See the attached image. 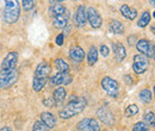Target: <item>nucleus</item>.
Instances as JSON below:
<instances>
[{"instance_id":"f257e3e1","label":"nucleus","mask_w":155,"mask_h":131,"mask_svg":"<svg viewBox=\"0 0 155 131\" xmlns=\"http://www.w3.org/2000/svg\"><path fill=\"white\" fill-rule=\"evenodd\" d=\"M87 105V101L84 97H79V95H73L69 100V103L63 106L62 110H60V117L62 119H69L74 116H78L85 110Z\"/></svg>"},{"instance_id":"f03ea898","label":"nucleus","mask_w":155,"mask_h":131,"mask_svg":"<svg viewBox=\"0 0 155 131\" xmlns=\"http://www.w3.org/2000/svg\"><path fill=\"white\" fill-rule=\"evenodd\" d=\"M50 72H51V68L48 62H41L36 67L35 74H34V82H32L35 92H41L44 88L48 81V77L50 75Z\"/></svg>"},{"instance_id":"7ed1b4c3","label":"nucleus","mask_w":155,"mask_h":131,"mask_svg":"<svg viewBox=\"0 0 155 131\" xmlns=\"http://www.w3.org/2000/svg\"><path fill=\"white\" fill-rule=\"evenodd\" d=\"M20 17V5L18 0H2V18L6 23L13 24Z\"/></svg>"},{"instance_id":"20e7f679","label":"nucleus","mask_w":155,"mask_h":131,"mask_svg":"<svg viewBox=\"0 0 155 131\" xmlns=\"http://www.w3.org/2000/svg\"><path fill=\"white\" fill-rule=\"evenodd\" d=\"M18 70L16 68L0 70V88H8L13 86L18 80Z\"/></svg>"},{"instance_id":"39448f33","label":"nucleus","mask_w":155,"mask_h":131,"mask_svg":"<svg viewBox=\"0 0 155 131\" xmlns=\"http://www.w3.org/2000/svg\"><path fill=\"white\" fill-rule=\"evenodd\" d=\"M101 88L106 92V94L111 98H117L119 95V82L110 77V76H104L100 81Z\"/></svg>"},{"instance_id":"423d86ee","label":"nucleus","mask_w":155,"mask_h":131,"mask_svg":"<svg viewBox=\"0 0 155 131\" xmlns=\"http://www.w3.org/2000/svg\"><path fill=\"white\" fill-rule=\"evenodd\" d=\"M136 49L140 54L147 56L148 58H154L155 57V50L153 43H150L148 39H137L136 42Z\"/></svg>"},{"instance_id":"0eeeda50","label":"nucleus","mask_w":155,"mask_h":131,"mask_svg":"<svg viewBox=\"0 0 155 131\" xmlns=\"http://www.w3.org/2000/svg\"><path fill=\"white\" fill-rule=\"evenodd\" d=\"M73 81V76L68 74V72H58L55 75L50 76V85L51 86H67L69 84H72Z\"/></svg>"},{"instance_id":"6e6552de","label":"nucleus","mask_w":155,"mask_h":131,"mask_svg":"<svg viewBox=\"0 0 155 131\" xmlns=\"http://www.w3.org/2000/svg\"><path fill=\"white\" fill-rule=\"evenodd\" d=\"M149 67V58L142 54H138L134 56L133 62V69L136 74H143Z\"/></svg>"},{"instance_id":"1a4fd4ad","label":"nucleus","mask_w":155,"mask_h":131,"mask_svg":"<svg viewBox=\"0 0 155 131\" xmlns=\"http://www.w3.org/2000/svg\"><path fill=\"white\" fill-rule=\"evenodd\" d=\"M79 131H100V124L93 118H84L78 123Z\"/></svg>"},{"instance_id":"9d476101","label":"nucleus","mask_w":155,"mask_h":131,"mask_svg":"<svg viewBox=\"0 0 155 131\" xmlns=\"http://www.w3.org/2000/svg\"><path fill=\"white\" fill-rule=\"evenodd\" d=\"M86 15H87V21L90 23V25L93 29H99L103 24V19L100 17V15L98 13V11L94 7H88L86 8Z\"/></svg>"},{"instance_id":"9b49d317","label":"nucleus","mask_w":155,"mask_h":131,"mask_svg":"<svg viewBox=\"0 0 155 131\" xmlns=\"http://www.w3.org/2000/svg\"><path fill=\"white\" fill-rule=\"evenodd\" d=\"M97 116L100 119V122H103L105 125H114V123H115V117H114L112 112L105 106L98 109Z\"/></svg>"},{"instance_id":"f8f14e48","label":"nucleus","mask_w":155,"mask_h":131,"mask_svg":"<svg viewBox=\"0 0 155 131\" xmlns=\"http://www.w3.org/2000/svg\"><path fill=\"white\" fill-rule=\"evenodd\" d=\"M18 63V54L16 51H10L1 62V69L16 68Z\"/></svg>"},{"instance_id":"ddd939ff","label":"nucleus","mask_w":155,"mask_h":131,"mask_svg":"<svg viewBox=\"0 0 155 131\" xmlns=\"http://www.w3.org/2000/svg\"><path fill=\"white\" fill-rule=\"evenodd\" d=\"M74 23L78 28L82 29L85 28L86 23H87V15H86V7L84 5L78 6L75 16H74Z\"/></svg>"},{"instance_id":"4468645a","label":"nucleus","mask_w":155,"mask_h":131,"mask_svg":"<svg viewBox=\"0 0 155 131\" xmlns=\"http://www.w3.org/2000/svg\"><path fill=\"white\" fill-rule=\"evenodd\" d=\"M85 56H86V55H85L84 49H82L81 47H79V45L72 47L71 50H69V58H71L73 62H75V63L82 62Z\"/></svg>"},{"instance_id":"2eb2a0df","label":"nucleus","mask_w":155,"mask_h":131,"mask_svg":"<svg viewBox=\"0 0 155 131\" xmlns=\"http://www.w3.org/2000/svg\"><path fill=\"white\" fill-rule=\"evenodd\" d=\"M66 97H67L66 88L62 87V86L58 87V88L53 92V100H54V103H55V106L62 105L63 101H64V99H66Z\"/></svg>"},{"instance_id":"dca6fc26","label":"nucleus","mask_w":155,"mask_h":131,"mask_svg":"<svg viewBox=\"0 0 155 131\" xmlns=\"http://www.w3.org/2000/svg\"><path fill=\"white\" fill-rule=\"evenodd\" d=\"M41 122L45 124V126L50 130L54 129L56 125V118L51 112H43L41 113Z\"/></svg>"},{"instance_id":"f3484780","label":"nucleus","mask_w":155,"mask_h":131,"mask_svg":"<svg viewBox=\"0 0 155 131\" xmlns=\"http://www.w3.org/2000/svg\"><path fill=\"white\" fill-rule=\"evenodd\" d=\"M119 12L124 18L128 19V20H134L137 17V11L134 7H130L128 5H122L119 7Z\"/></svg>"},{"instance_id":"a211bd4d","label":"nucleus","mask_w":155,"mask_h":131,"mask_svg":"<svg viewBox=\"0 0 155 131\" xmlns=\"http://www.w3.org/2000/svg\"><path fill=\"white\" fill-rule=\"evenodd\" d=\"M112 50H114L115 57H116L118 62L124 61V58L127 57V50H125V48L122 43H114L112 44Z\"/></svg>"},{"instance_id":"6ab92c4d","label":"nucleus","mask_w":155,"mask_h":131,"mask_svg":"<svg viewBox=\"0 0 155 131\" xmlns=\"http://www.w3.org/2000/svg\"><path fill=\"white\" fill-rule=\"evenodd\" d=\"M68 23V15L67 12L63 15H58V16H54L53 17V25L56 29H63Z\"/></svg>"},{"instance_id":"aec40b11","label":"nucleus","mask_w":155,"mask_h":131,"mask_svg":"<svg viewBox=\"0 0 155 131\" xmlns=\"http://www.w3.org/2000/svg\"><path fill=\"white\" fill-rule=\"evenodd\" d=\"M109 29H110L111 32H114V34H116V35H122V34H124V25H123L120 21H118V20H112V21H110Z\"/></svg>"},{"instance_id":"412c9836","label":"nucleus","mask_w":155,"mask_h":131,"mask_svg":"<svg viewBox=\"0 0 155 131\" xmlns=\"http://www.w3.org/2000/svg\"><path fill=\"white\" fill-rule=\"evenodd\" d=\"M87 63H88V66H94L96 63H97L98 61V50L97 48L93 45V47H91L90 48V50H88V54H87Z\"/></svg>"},{"instance_id":"4be33fe9","label":"nucleus","mask_w":155,"mask_h":131,"mask_svg":"<svg viewBox=\"0 0 155 131\" xmlns=\"http://www.w3.org/2000/svg\"><path fill=\"white\" fill-rule=\"evenodd\" d=\"M138 98L142 103L144 104H149L152 100H153V94L149 90H142L140 93H138Z\"/></svg>"},{"instance_id":"5701e85b","label":"nucleus","mask_w":155,"mask_h":131,"mask_svg":"<svg viewBox=\"0 0 155 131\" xmlns=\"http://www.w3.org/2000/svg\"><path fill=\"white\" fill-rule=\"evenodd\" d=\"M150 19H152V17H150V13L149 12H143L142 15H141V18L138 19V21H137V25L141 28V29H143V28H146L149 23H150Z\"/></svg>"},{"instance_id":"b1692460","label":"nucleus","mask_w":155,"mask_h":131,"mask_svg":"<svg viewBox=\"0 0 155 131\" xmlns=\"http://www.w3.org/2000/svg\"><path fill=\"white\" fill-rule=\"evenodd\" d=\"M66 12H67V8L63 5H61V4H54L50 7V13H51L53 17L54 16H58V15H63Z\"/></svg>"},{"instance_id":"393cba45","label":"nucleus","mask_w":155,"mask_h":131,"mask_svg":"<svg viewBox=\"0 0 155 131\" xmlns=\"http://www.w3.org/2000/svg\"><path fill=\"white\" fill-rule=\"evenodd\" d=\"M55 67H56V69L58 72H68L69 70L68 63L62 58H56L55 60Z\"/></svg>"},{"instance_id":"a878e982","label":"nucleus","mask_w":155,"mask_h":131,"mask_svg":"<svg viewBox=\"0 0 155 131\" xmlns=\"http://www.w3.org/2000/svg\"><path fill=\"white\" fill-rule=\"evenodd\" d=\"M138 113V106L135 105V104H131V105H129L127 109H125V116L127 117H134Z\"/></svg>"},{"instance_id":"bb28decb","label":"nucleus","mask_w":155,"mask_h":131,"mask_svg":"<svg viewBox=\"0 0 155 131\" xmlns=\"http://www.w3.org/2000/svg\"><path fill=\"white\" fill-rule=\"evenodd\" d=\"M154 112L153 111H148L144 114V123L147 124V126H154Z\"/></svg>"},{"instance_id":"cd10ccee","label":"nucleus","mask_w":155,"mask_h":131,"mask_svg":"<svg viewBox=\"0 0 155 131\" xmlns=\"http://www.w3.org/2000/svg\"><path fill=\"white\" fill-rule=\"evenodd\" d=\"M21 6H23V10L29 12L31 10H34L35 7V0H21Z\"/></svg>"},{"instance_id":"c85d7f7f","label":"nucleus","mask_w":155,"mask_h":131,"mask_svg":"<svg viewBox=\"0 0 155 131\" xmlns=\"http://www.w3.org/2000/svg\"><path fill=\"white\" fill-rule=\"evenodd\" d=\"M32 131H49V129L45 126L44 123H42L41 120H36L34 123V126H32Z\"/></svg>"},{"instance_id":"c756f323","label":"nucleus","mask_w":155,"mask_h":131,"mask_svg":"<svg viewBox=\"0 0 155 131\" xmlns=\"http://www.w3.org/2000/svg\"><path fill=\"white\" fill-rule=\"evenodd\" d=\"M133 131H149V126H147L144 122H137L133 128Z\"/></svg>"},{"instance_id":"7c9ffc66","label":"nucleus","mask_w":155,"mask_h":131,"mask_svg":"<svg viewBox=\"0 0 155 131\" xmlns=\"http://www.w3.org/2000/svg\"><path fill=\"white\" fill-rule=\"evenodd\" d=\"M100 54H101V56L103 57H107L109 56V54H110V49H109V47L107 45H105V44H103V45H100Z\"/></svg>"},{"instance_id":"2f4dec72","label":"nucleus","mask_w":155,"mask_h":131,"mask_svg":"<svg viewBox=\"0 0 155 131\" xmlns=\"http://www.w3.org/2000/svg\"><path fill=\"white\" fill-rule=\"evenodd\" d=\"M55 43L58 44V47L63 45V43H64V34H58L56 39H55Z\"/></svg>"},{"instance_id":"473e14b6","label":"nucleus","mask_w":155,"mask_h":131,"mask_svg":"<svg viewBox=\"0 0 155 131\" xmlns=\"http://www.w3.org/2000/svg\"><path fill=\"white\" fill-rule=\"evenodd\" d=\"M43 105L47 106V107H51V106L55 105V103H54L53 99H44V100H43Z\"/></svg>"},{"instance_id":"72a5a7b5","label":"nucleus","mask_w":155,"mask_h":131,"mask_svg":"<svg viewBox=\"0 0 155 131\" xmlns=\"http://www.w3.org/2000/svg\"><path fill=\"white\" fill-rule=\"evenodd\" d=\"M136 42H137L136 35H133V36H129V37H128V43H129V45H134V44H136Z\"/></svg>"},{"instance_id":"f704fd0d","label":"nucleus","mask_w":155,"mask_h":131,"mask_svg":"<svg viewBox=\"0 0 155 131\" xmlns=\"http://www.w3.org/2000/svg\"><path fill=\"white\" fill-rule=\"evenodd\" d=\"M124 79H125V81H127L129 85H131V84H133V79H130V75H125V76H124Z\"/></svg>"},{"instance_id":"c9c22d12","label":"nucleus","mask_w":155,"mask_h":131,"mask_svg":"<svg viewBox=\"0 0 155 131\" xmlns=\"http://www.w3.org/2000/svg\"><path fill=\"white\" fill-rule=\"evenodd\" d=\"M63 1H66V0H49V2H50L51 5H54V4H60V2H63Z\"/></svg>"},{"instance_id":"e433bc0d","label":"nucleus","mask_w":155,"mask_h":131,"mask_svg":"<svg viewBox=\"0 0 155 131\" xmlns=\"http://www.w3.org/2000/svg\"><path fill=\"white\" fill-rule=\"evenodd\" d=\"M0 131H12V130H11L8 126H4V128H1V129H0Z\"/></svg>"},{"instance_id":"4c0bfd02","label":"nucleus","mask_w":155,"mask_h":131,"mask_svg":"<svg viewBox=\"0 0 155 131\" xmlns=\"http://www.w3.org/2000/svg\"><path fill=\"white\" fill-rule=\"evenodd\" d=\"M149 2H150V5H152V7H154V6H155L154 0H149Z\"/></svg>"},{"instance_id":"58836bf2","label":"nucleus","mask_w":155,"mask_h":131,"mask_svg":"<svg viewBox=\"0 0 155 131\" xmlns=\"http://www.w3.org/2000/svg\"><path fill=\"white\" fill-rule=\"evenodd\" d=\"M74 1H78V0H74Z\"/></svg>"}]
</instances>
